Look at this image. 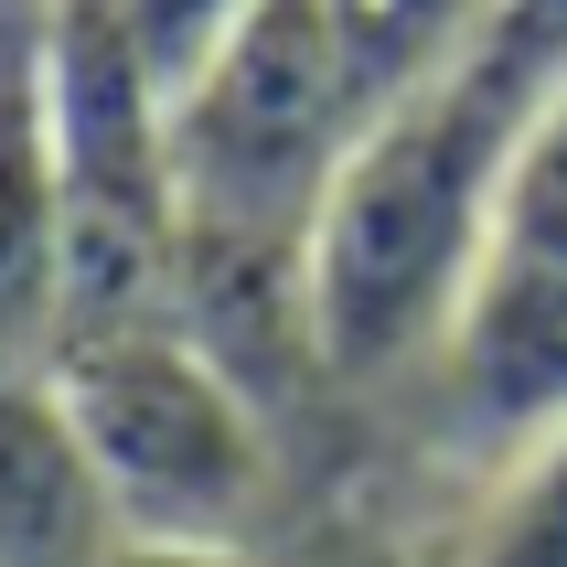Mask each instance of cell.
I'll use <instances>...</instances> for the list:
<instances>
[{"mask_svg": "<svg viewBox=\"0 0 567 567\" xmlns=\"http://www.w3.org/2000/svg\"><path fill=\"white\" fill-rule=\"evenodd\" d=\"M353 140H364V96L332 54L321 0H268L193 86L161 96L183 236H225V247L311 257Z\"/></svg>", "mask_w": 567, "mask_h": 567, "instance_id": "cell-1", "label": "cell"}, {"mask_svg": "<svg viewBox=\"0 0 567 567\" xmlns=\"http://www.w3.org/2000/svg\"><path fill=\"white\" fill-rule=\"evenodd\" d=\"M43 364H54V396L75 417V450H86L118 536L247 546V514L268 493V408L183 321L64 332Z\"/></svg>", "mask_w": 567, "mask_h": 567, "instance_id": "cell-2", "label": "cell"}, {"mask_svg": "<svg viewBox=\"0 0 567 567\" xmlns=\"http://www.w3.org/2000/svg\"><path fill=\"white\" fill-rule=\"evenodd\" d=\"M440 364L461 417L482 429H504V440L567 429V86L546 96V118L525 128L504 172L493 247L472 268V300L450 321Z\"/></svg>", "mask_w": 567, "mask_h": 567, "instance_id": "cell-3", "label": "cell"}, {"mask_svg": "<svg viewBox=\"0 0 567 567\" xmlns=\"http://www.w3.org/2000/svg\"><path fill=\"white\" fill-rule=\"evenodd\" d=\"M118 546V514L96 493L54 364L0 353V567H96Z\"/></svg>", "mask_w": 567, "mask_h": 567, "instance_id": "cell-4", "label": "cell"}, {"mask_svg": "<svg viewBox=\"0 0 567 567\" xmlns=\"http://www.w3.org/2000/svg\"><path fill=\"white\" fill-rule=\"evenodd\" d=\"M64 321V161L43 96H0V353H54Z\"/></svg>", "mask_w": 567, "mask_h": 567, "instance_id": "cell-5", "label": "cell"}, {"mask_svg": "<svg viewBox=\"0 0 567 567\" xmlns=\"http://www.w3.org/2000/svg\"><path fill=\"white\" fill-rule=\"evenodd\" d=\"M504 0H321V22H332V54H343L353 96H364V128L385 107H408L450 75V64L482 43Z\"/></svg>", "mask_w": 567, "mask_h": 567, "instance_id": "cell-6", "label": "cell"}, {"mask_svg": "<svg viewBox=\"0 0 567 567\" xmlns=\"http://www.w3.org/2000/svg\"><path fill=\"white\" fill-rule=\"evenodd\" d=\"M450 567H567V429H546V440L514 450L504 493L482 504L472 546Z\"/></svg>", "mask_w": 567, "mask_h": 567, "instance_id": "cell-7", "label": "cell"}, {"mask_svg": "<svg viewBox=\"0 0 567 567\" xmlns=\"http://www.w3.org/2000/svg\"><path fill=\"white\" fill-rule=\"evenodd\" d=\"M118 11V32H128V54L151 64V86L172 96V86H193L204 64L236 43V32L268 11V0H107Z\"/></svg>", "mask_w": 567, "mask_h": 567, "instance_id": "cell-8", "label": "cell"}, {"mask_svg": "<svg viewBox=\"0 0 567 567\" xmlns=\"http://www.w3.org/2000/svg\"><path fill=\"white\" fill-rule=\"evenodd\" d=\"M54 22H64V0H0V96H43Z\"/></svg>", "mask_w": 567, "mask_h": 567, "instance_id": "cell-9", "label": "cell"}, {"mask_svg": "<svg viewBox=\"0 0 567 567\" xmlns=\"http://www.w3.org/2000/svg\"><path fill=\"white\" fill-rule=\"evenodd\" d=\"M96 567H268L257 546H193V536H118Z\"/></svg>", "mask_w": 567, "mask_h": 567, "instance_id": "cell-10", "label": "cell"}]
</instances>
